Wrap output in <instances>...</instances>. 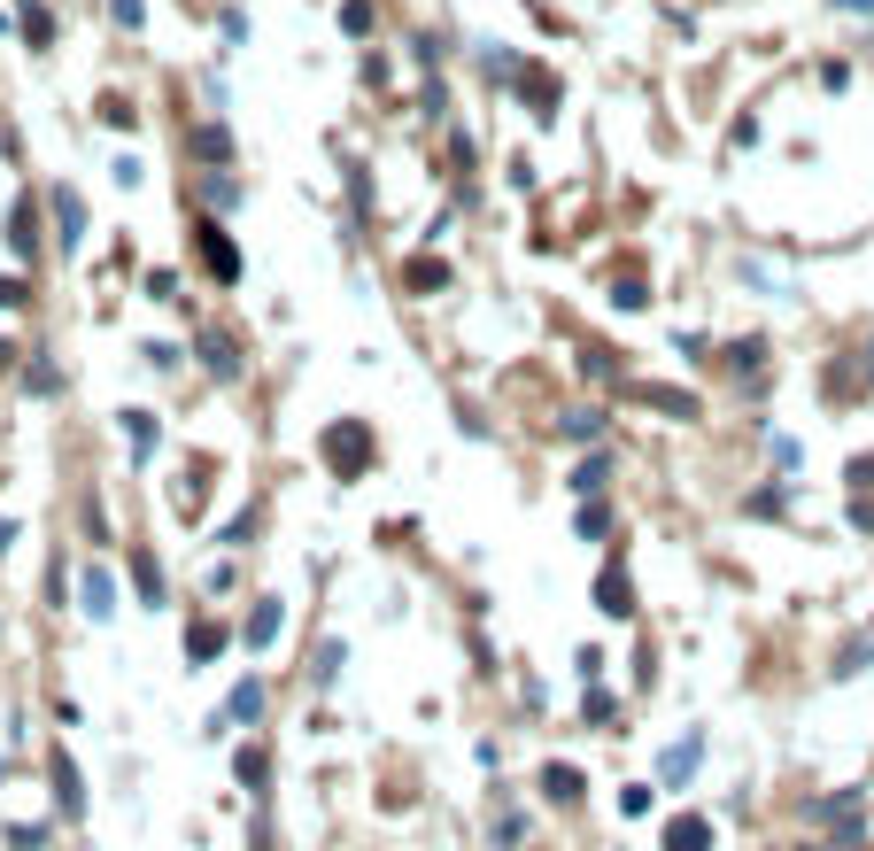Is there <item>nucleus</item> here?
<instances>
[{
  "instance_id": "f257e3e1",
  "label": "nucleus",
  "mask_w": 874,
  "mask_h": 851,
  "mask_svg": "<svg viewBox=\"0 0 874 851\" xmlns=\"http://www.w3.org/2000/svg\"><path fill=\"white\" fill-rule=\"evenodd\" d=\"M318 449H325V465H333V480H356V472L372 465V426L364 418H333L318 434Z\"/></svg>"
},
{
  "instance_id": "f03ea898",
  "label": "nucleus",
  "mask_w": 874,
  "mask_h": 851,
  "mask_svg": "<svg viewBox=\"0 0 874 851\" xmlns=\"http://www.w3.org/2000/svg\"><path fill=\"white\" fill-rule=\"evenodd\" d=\"M194 356H202L209 380H240V372H248V349H240L233 325H202V333H194Z\"/></svg>"
},
{
  "instance_id": "7ed1b4c3",
  "label": "nucleus",
  "mask_w": 874,
  "mask_h": 851,
  "mask_svg": "<svg viewBox=\"0 0 874 851\" xmlns=\"http://www.w3.org/2000/svg\"><path fill=\"white\" fill-rule=\"evenodd\" d=\"M828 387H836V403H874V333L828 364Z\"/></svg>"
},
{
  "instance_id": "20e7f679",
  "label": "nucleus",
  "mask_w": 874,
  "mask_h": 851,
  "mask_svg": "<svg viewBox=\"0 0 874 851\" xmlns=\"http://www.w3.org/2000/svg\"><path fill=\"white\" fill-rule=\"evenodd\" d=\"M194 248H202V264H209V279H217V287H240V248H233V233H225V225H217V217H202V225H194Z\"/></svg>"
},
{
  "instance_id": "39448f33",
  "label": "nucleus",
  "mask_w": 874,
  "mask_h": 851,
  "mask_svg": "<svg viewBox=\"0 0 874 851\" xmlns=\"http://www.w3.org/2000/svg\"><path fill=\"white\" fill-rule=\"evenodd\" d=\"M720 364H728V380L743 387V395H766V333H743V341H728V349H720Z\"/></svg>"
},
{
  "instance_id": "423d86ee",
  "label": "nucleus",
  "mask_w": 874,
  "mask_h": 851,
  "mask_svg": "<svg viewBox=\"0 0 874 851\" xmlns=\"http://www.w3.org/2000/svg\"><path fill=\"white\" fill-rule=\"evenodd\" d=\"M186 163H194V171H233V132L217 117L186 124Z\"/></svg>"
},
{
  "instance_id": "0eeeda50",
  "label": "nucleus",
  "mask_w": 874,
  "mask_h": 851,
  "mask_svg": "<svg viewBox=\"0 0 874 851\" xmlns=\"http://www.w3.org/2000/svg\"><path fill=\"white\" fill-rule=\"evenodd\" d=\"M47 209H55V248L78 256V248H86V194H78V186H55Z\"/></svg>"
},
{
  "instance_id": "6e6552de",
  "label": "nucleus",
  "mask_w": 874,
  "mask_h": 851,
  "mask_svg": "<svg viewBox=\"0 0 874 851\" xmlns=\"http://www.w3.org/2000/svg\"><path fill=\"white\" fill-rule=\"evenodd\" d=\"M596 612L635 619V573H627V558H612L604 573H596Z\"/></svg>"
},
{
  "instance_id": "1a4fd4ad",
  "label": "nucleus",
  "mask_w": 874,
  "mask_h": 851,
  "mask_svg": "<svg viewBox=\"0 0 874 851\" xmlns=\"http://www.w3.org/2000/svg\"><path fill=\"white\" fill-rule=\"evenodd\" d=\"M697 766H704V728H689L681 743H666V751H658V782H673V790H681V782H697Z\"/></svg>"
},
{
  "instance_id": "9d476101",
  "label": "nucleus",
  "mask_w": 874,
  "mask_h": 851,
  "mask_svg": "<svg viewBox=\"0 0 874 851\" xmlns=\"http://www.w3.org/2000/svg\"><path fill=\"white\" fill-rule=\"evenodd\" d=\"M279 627H287V604H279V596H256V604H248V619H240V643H248V650H271V643H279Z\"/></svg>"
},
{
  "instance_id": "9b49d317",
  "label": "nucleus",
  "mask_w": 874,
  "mask_h": 851,
  "mask_svg": "<svg viewBox=\"0 0 874 851\" xmlns=\"http://www.w3.org/2000/svg\"><path fill=\"white\" fill-rule=\"evenodd\" d=\"M47 782H55L62 821H86V782H78V759H70V751H55V759H47Z\"/></svg>"
},
{
  "instance_id": "f8f14e48",
  "label": "nucleus",
  "mask_w": 874,
  "mask_h": 851,
  "mask_svg": "<svg viewBox=\"0 0 874 851\" xmlns=\"http://www.w3.org/2000/svg\"><path fill=\"white\" fill-rule=\"evenodd\" d=\"M859 813H867V790H836V797H813V805H805L813 828H851Z\"/></svg>"
},
{
  "instance_id": "ddd939ff",
  "label": "nucleus",
  "mask_w": 874,
  "mask_h": 851,
  "mask_svg": "<svg viewBox=\"0 0 874 851\" xmlns=\"http://www.w3.org/2000/svg\"><path fill=\"white\" fill-rule=\"evenodd\" d=\"M263 705H271V689H263L256 674H240V681H233V697H225V728H256Z\"/></svg>"
},
{
  "instance_id": "4468645a",
  "label": "nucleus",
  "mask_w": 874,
  "mask_h": 851,
  "mask_svg": "<svg viewBox=\"0 0 874 851\" xmlns=\"http://www.w3.org/2000/svg\"><path fill=\"white\" fill-rule=\"evenodd\" d=\"M78 604H86V619H109L117 612V573H109V565H86V573H78Z\"/></svg>"
},
{
  "instance_id": "2eb2a0df",
  "label": "nucleus",
  "mask_w": 874,
  "mask_h": 851,
  "mask_svg": "<svg viewBox=\"0 0 874 851\" xmlns=\"http://www.w3.org/2000/svg\"><path fill=\"white\" fill-rule=\"evenodd\" d=\"M8 248H16V264H39V202H16L8 209Z\"/></svg>"
},
{
  "instance_id": "dca6fc26",
  "label": "nucleus",
  "mask_w": 874,
  "mask_h": 851,
  "mask_svg": "<svg viewBox=\"0 0 874 851\" xmlns=\"http://www.w3.org/2000/svg\"><path fill=\"white\" fill-rule=\"evenodd\" d=\"M627 403H650V411H666V418H704V403L689 387H627Z\"/></svg>"
},
{
  "instance_id": "f3484780",
  "label": "nucleus",
  "mask_w": 874,
  "mask_h": 851,
  "mask_svg": "<svg viewBox=\"0 0 874 851\" xmlns=\"http://www.w3.org/2000/svg\"><path fill=\"white\" fill-rule=\"evenodd\" d=\"M132 588H140V604H147V612H163V604H171V581H163L155 550H132Z\"/></svg>"
},
{
  "instance_id": "a211bd4d",
  "label": "nucleus",
  "mask_w": 874,
  "mask_h": 851,
  "mask_svg": "<svg viewBox=\"0 0 874 851\" xmlns=\"http://www.w3.org/2000/svg\"><path fill=\"white\" fill-rule=\"evenodd\" d=\"M612 472H619L612 449H588L581 465H573V496H604V488H612Z\"/></svg>"
},
{
  "instance_id": "6ab92c4d",
  "label": "nucleus",
  "mask_w": 874,
  "mask_h": 851,
  "mask_svg": "<svg viewBox=\"0 0 874 851\" xmlns=\"http://www.w3.org/2000/svg\"><path fill=\"white\" fill-rule=\"evenodd\" d=\"M403 287L410 294H441V287H449V264H441L434 248H418V256L403 264Z\"/></svg>"
},
{
  "instance_id": "aec40b11",
  "label": "nucleus",
  "mask_w": 874,
  "mask_h": 851,
  "mask_svg": "<svg viewBox=\"0 0 874 851\" xmlns=\"http://www.w3.org/2000/svg\"><path fill=\"white\" fill-rule=\"evenodd\" d=\"M581 790H588V782H581V766H565V759H550V766H542V797H550V805H581Z\"/></svg>"
},
{
  "instance_id": "412c9836",
  "label": "nucleus",
  "mask_w": 874,
  "mask_h": 851,
  "mask_svg": "<svg viewBox=\"0 0 874 851\" xmlns=\"http://www.w3.org/2000/svg\"><path fill=\"white\" fill-rule=\"evenodd\" d=\"M16 31L47 55V47H55V16H47V0H16Z\"/></svg>"
},
{
  "instance_id": "4be33fe9",
  "label": "nucleus",
  "mask_w": 874,
  "mask_h": 851,
  "mask_svg": "<svg viewBox=\"0 0 874 851\" xmlns=\"http://www.w3.org/2000/svg\"><path fill=\"white\" fill-rule=\"evenodd\" d=\"M194 194H202L209 217H225V209L240 202V178H233V171H202V186H194Z\"/></svg>"
},
{
  "instance_id": "5701e85b",
  "label": "nucleus",
  "mask_w": 874,
  "mask_h": 851,
  "mask_svg": "<svg viewBox=\"0 0 874 851\" xmlns=\"http://www.w3.org/2000/svg\"><path fill=\"white\" fill-rule=\"evenodd\" d=\"M666 851H712V821H704V813H681V821L666 828Z\"/></svg>"
},
{
  "instance_id": "b1692460",
  "label": "nucleus",
  "mask_w": 874,
  "mask_h": 851,
  "mask_svg": "<svg viewBox=\"0 0 874 851\" xmlns=\"http://www.w3.org/2000/svg\"><path fill=\"white\" fill-rule=\"evenodd\" d=\"M557 434H565V441L604 434V403H573V411H557Z\"/></svg>"
},
{
  "instance_id": "393cba45",
  "label": "nucleus",
  "mask_w": 874,
  "mask_h": 851,
  "mask_svg": "<svg viewBox=\"0 0 874 851\" xmlns=\"http://www.w3.org/2000/svg\"><path fill=\"white\" fill-rule=\"evenodd\" d=\"M341 666H349V643H341V635H325L318 658H310V681H318V689H333V681H341Z\"/></svg>"
},
{
  "instance_id": "a878e982",
  "label": "nucleus",
  "mask_w": 874,
  "mask_h": 851,
  "mask_svg": "<svg viewBox=\"0 0 874 851\" xmlns=\"http://www.w3.org/2000/svg\"><path fill=\"white\" fill-rule=\"evenodd\" d=\"M217 650H225V627H217V619H194V627H186V658H194V666H209Z\"/></svg>"
},
{
  "instance_id": "bb28decb",
  "label": "nucleus",
  "mask_w": 874,
  "mask_h": 851,
  "mask_svg": "<svg viewBox=\"0 0 874 851\" xmlns=\"http://www.w3.org/2000/svg\"><path fill=\"white\" fill-rule=\"evenodd\" d=\"M124 434H132V465L155 457V411H124Z\"/></svg>"
},
{
  "instance_id": "cd10ccee",
  "label": "nucleus",
  "mask_w": 874,
  "mask_h": 851,
  "mask_svg": "<svg viewBox=\"0 0 874 851\" xmlns=\"http://www.w3.org/2000/svg\"><path fill=\"white\" fill-rule=\"evenodd\" d=\"M573 534H581V542H612V511L588 496V503H581V519H573Z\"/></svg>"
},
{
  "instance_id": "c85d7f7f",
  "label": "nucleus",
  "mask_w": 874,
  "mask_h": 851,
  "mask_svg": "<svg viewBox=\"0 0 874 851\" xmlns=\"http://www.w3.org/2000/svg\"><path fill=\"white\" fill-rule=\"evenodd\" d=\"M782 503H789V480H774V488H751L743 511H751V519H782Z\"/></svg>"
},
{
  "instance_id": "c756f323",
  "label": "nucleus",
  "mask_w": 874,
  "mask_h": 851,
  "mask_svg": "<svg viewBox=\"0 0 874 851\" xmlns=\"http://www.w3.org/2000/svg\"><path fill=\"white\" fill-rule=\"evenodd\" d=\"M233 774L248 782V790H263V782H271V759H263L256 743H240V751H233Z\"/></svg>"
},
{
  "instance_id": "7c9ffc66",
  "label": "nucleus",
  "mask_w": 874,
  "mask_h": 851,
  "mask_svg": "<svg viewBox=\"0 0 874 851\" xmlns=\"http://www.w3.org/2000/svg\"><path fill=\"white\" fill-rule=\"evenodd\" d=\"M55 387H62L55 356H31V364H24V395H55Z\"/></svg>"
},
{
  "instance_id": "2f4dec72",
  "label": "nucleus",
  "mask_w": 874,
  "mask_h": 851,
  "mask_svg": "<svg viewBox=\"0 0 874 851\" xmlns=\"http://www.w3.org/2000/svg\"><path fill=\"white\" fill-rule=\"evenodd\" d=\"M581 720H588V728H612V720H619V697H612V689H588V697H581Z\"/></svg>"
},
{
  "instance_id": "473e14b6",
  "label": "nucleus",
  "mask_w": 874,
  "mask_h": 851,
  "mask_svg": "<svg viewBox=\"0 0 874 851\" xmlns=\"http://www.w3.org/2000/svg\"><path fill=\"white\" fill-rule=\"evenodd\" d=\"M341 31H349V39H372V31H379V8H372V0H349V8H341Z\"/></svg>"
},
{
  "instance_id": "72a5a7b5",
  "label": "nucleus",
  "mask_w": 874,
  "mask_h": 851,
  "mask_svg": "<svg viewBox=\"0 0 874 851\" xmlns=\"http://www.w3.org/2000/svg\"><path fill=\"white\" fill-rule=\"evenodd\" d=\"M766 449H774V472H782V480H797V465H805V449H797L789 434H774Z\"/></svg>"
},
{
  "instance_id": "f704fd0d",
  "label": "nucleus",
  "mask_w": 874,
  "mask_h": 851,
  "mask_svg": "<svg viewBox=\"0 0 874 851\" xmlns=\"http://www.w3.org/2000/svg\"><path fill=\"white\" fill-rule=\"evenodd\" d=\"M844 480H851V496H867V488H874V449H859V457H851Z\"/></svg>"
},
{
  "instance_id": "c9c22d12",
  "label": "nucleus",
  "mask_w": 874,
  "mask_h": 851,
  "mask_svg": "<svg viewBox=\"0 0 874 851\" xmlns=\"http://www.w3.org/2000/svg\"><path fill=\"white\" fill-rule=\"evenodd\" d=\"M526 844V813H503L496 821V851H519Z\"/></svg>"
},
{
  "instance_id": "e433bc0d",
  "label": "nucleus",
  "mask_w": 874,
  "mask_h": 851,
  "mask_svg": "<svg viewBox=\"0 0 874 851\" xmlns=\"http://www.w3.org/2000/svg\"><path fill=\"white\" fill-rule=\"evenodd\" d=\"M581 372H588V380H612L619 356H612V349H581Z\"/></svg>"
},
{
  "instance_id": "4c0bfd02",
  "label": "nucleus",
  "mask_w": 874,
  "mask_h": 851,
  "mask_svg": "<svg viewBox=\"0 0 874 851\" xmlns=\"http://www.w3.org/2000/svg\"><path fill=\"white\" fill-rule=\"evenodd\" d=\"M109 16H117L124 31H147V0H109Z\"/></svg>"
},
{
  "instance_id": "58836bf2",
  "label": "nucleus",
  "mask_w": 874,
  "mask_h": 851,
  "mask_svg": "<svg viewBox=\"0 0 874 851\" xmlns=\"http://www.w3.org/2000/svg\"><path fill=\"white\" fill-rule=\"evenodd\" d=\"M39 844H47V828H39V821H16V828H8V851H39Z\"/></svg>"
},
{
  "instance_id": "ea45409f",
  "label": "nucleus",
  "mask_w": 874,
  "mask_h": 851,
  "mask_svg": "<svg viewBox=\"0 0 874 851\" xmlns=\"http://www.w3.org/2000/svg\"><path fill=\"white\" fill-rule=\"evenodd\" d=\"M612 302H619V310H642V302H650V287H642V279H612Z\"/></svg>"
},
{
  "instance_id": "a19ab883",
  "label": "nucleus",
  "mask_w": 874,
  "mask_h": 851,
  "mask_svg": "<svg viewBox=\"0 0 874 851\" xmlns=\"http://www.w3.org/2000/svg\"><path fill=\"white\" fill-rule=\"evenodd\" d=\"M101 124H124V132H132V101H124V93H101Z\"/></svg>"
},
{
  "instance_id": "79ce46f5",
  "label": "nucleus",
  "mask_w": 874,
  "mask_h": 851,
  "mask_svg": "<svg viewBox=\"0 0 874 851\" xmlns=\"http://www.w3.org/2000/svg\"><path fill=\"white\" fill-rule=\"evenodd\" d=\"M859 666H874V643H867V635H859V643H851L844 658H836V674H859Z\"/></svg>"
},
{
  "instance_id": "37998d69",
  "label": "nucleus",
  "mask_w": 874,
  "mask_h": 851,
  "mask_svg": "<svg viewBox=\"0 0 874 851\" xmlns=\"http://www.w3.org/2000/svg\"><path fill=\"white\" fill-rule=\"evenodd\" d=\"M109 178H117V186H140L147 163H140V155H117V163H109Z\"/></svg>"
},
{
  "instance_id": "c03bdc74",
  "label": "nucleus",
  "mask_w": 874,
  "mask_h": 851,
  "mask_svg": "<svg viewBox=\"0 0 874 851\" xmlns=\"http://www.w3.org/2000/svg\"><path fill=\"white\" fill-rule=\"evenodd\" d=\"M233 581H240L233 565H209V581H202V596H233Z\"/></svg>"
},
{
  "instance_id": "a18cd8bd",
  "label": "nucleus",
  "mask_w": 874,
  "mask_h": 851,
  "mask_svg": "<svg viewBox=\"0 0 874 851\" xmlns=\"http://www.w3.org/2000/svg\"><path fill=\"white\" fill-rule=\"evenodd\" d=\"M147 294H155V302H178V271H147Z\"/></svg>"
},
{
  "instance_id": "49530a36",
  "label": "nucleus",
  "mask_w": 874,
  "mask_h": 851,
  "mask_svg": "<svg viewBox=\"0 0 874 851\" xmlns=\"http://www.w3.org/2000/svg\"><path fill=\"white\" fill-rule=\"evenodd\" d=\"M24 302H31V287H24V279H0V310H24Z\"/></svg>"
},
{
  "instance_id": "de8ad7c7",
  "label": "nucleus",
  "mask_w": 874,
  "mask_h": 851,
  "mask_svg": "<svg viewBox=\"0 0 874 851\" xmlns=\"http://www.w3.org/2000/svg\"><path fill=\"white\" fill-rule=\"evenodd\" d=\"M836 16H874V0H828Z\"/></svg>"
},
{
  "instance_id": "09e8293b",
  "label": "nucleus",
  "mask_w": 874,
  "mask_h": 851,
  "mask_svg": "<svg viewBox=\"0 0 874 851\" xmlns=\"http://www.w3.org/2000/svg\"><path fill=\"white\" fill-rule=\"evenodd\" d=\"M8 542H16V519H0V550H8Z\"/></svg>"
}]
</instances>
